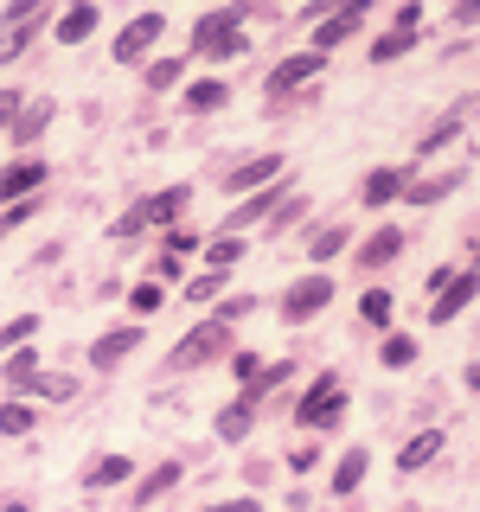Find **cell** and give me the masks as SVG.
Here are the masks:
<instances>
[{
    "instance_id": "836d02e7",
    "label": "cell",
    "mask_w": 480,
    "mask_h": 512,
    "mask_svg": "<svg viewBox=\"0 0 480 512\" xmlns=\"http://www.w3.org/2000/svg\"><path fill=\"white\" fill-rule=\"evenodd\" d=\"M346 250V224H327V231H314V256H333Z\"/></svg>"
},
{
    "instance_id": "f1b7e54d",
    "label": "cell",
    "mask_w": 480,
    "mask_h": 512,
    "mask_svg": "<svg viewBox=\"0 0 480 512\" xmlns=\"http://www.w3.org/2000/svg\"><path fill=\"white\" fill-rule=\"evenodd\" d=\"M32 378H39V352H26V346H20V352L7 359V384H20V391H26Z\"/></svg>"
},
{
    "instance_id": "4316f807",
    "label": "cell",
    "mask_w": 480,
    "mask_h": 512,
    "mask_svg": "<svg viewBox=\"0 0 480 512\" xmlns=\"http://www.w3.org/2000/svg\"><path fill=\"white\" fill-rule=\"evenodd\" d=\"M269 205H276V192H256V199H244L231 212V231H244V224H256V218H269Z\"/></svg>"
},
{
    "instance_id": "2e32d148",
    "label": "cell",
    "mask_w": 480,
    "mask_h": 512,
    "mask_svg": "<svg viewBox=\"0 0 480 512\" xmlns=\"http://www.w3.org/2000/svg\"><path fill=\"white\" fill-rule=\"evenodd\" d=\"M455 186H461V173H436V180H416V186H404V199H410V205H436V199H448Z\"/></svg>"
},
{
    "instance_id": "7402d4cb",
    "label": "cell",
    "mask_w": 480,
    "mask_h": 512,
    "mask_svg": "<svg viewBox=\"0 0 480 512\" xmlns=\"http://www.w3.org/2000/svg\"><path fill=\"white\" fill-rule=\"evenodd\" d=\"M26 391H39V397H52V404H71L77 397V378H64V372H39L26 384Z\"/></svg>"
},
{
    "instance_id": "d4e9b609",
    "label": "cell",
    "mask_w": 480,
    "mask_h": 512,
    "mask_svg": "<svg viewBox=\"0 0 480 512\" xmlns=\"http://www.w3.org/2000/svg\"><path fill=\"white\" fill-rule=\"evenodd\" d=\"M224 103H231V90H224V84H192V90H186V109H192V116H205V109H224Z\"/></svg>"
},
{
    "instance_id": "e575fe53",
    "label": "cell",
    "mask_w": 480,
    "mask_h": 512,
    "mask_svg": "<svg viewBox=\"0 0 480 512\" xmlns=\"http://www.w3.org/2000/svg\"><path fill=\"white\" fill-rule=\"evenodd\" d=\"M0 429H7V436H26V429H32V410L26 404H7V410H0Z\"/></svg>"
},
{
    "instance_id": "7a4b0ae2",
    "label": "cell",
    "mask_w": 480,
    "mask_h": 512,
    "mask_svg": "<svg viewBox=\"0 0 480 512\" xmlns=\"http://www.w3.org/2000/svg\"><path fill=\"white\" fill-rule=\"evenodd\" d=\"M224 352H231V327H224V320H205V327H192L186 340L167 352V365L192 372V365H212V359H224Z\"/></svg>"
},
{
    "instance_id": "4fadbf2b",
    "label": "cell",
    "mask_w": 480,
    "mask_h": 512,
    "mask_svg": "<svg viewBox=\"0 0 480 512\" xmlns=\"http://www.w3.org/2000/svg\"><path fill=\"white\" fill-rule=\"evenodd\" d=\"M397 250H404V231H397V224H378V231L359 244V263H365V269H384Z\"/></svg>"
},
{
    "instance_id": "484cf974",
    "label": "cell",
    "mask_w": 480,
    "mask_h": 512,
    "mask_svg": "<svg viewBox=\"0 0 480 512\" xmlns=\"http://www.w3.org/2000/svg\"><path fill=\"white\" fill-rule=\"evenodd\" d=\"M359 314L372 320V327H391V295H384V288H365V295H359Z\"/></svg>"
},
{
    "instance_id": "52a82bcc",
    "label": "cell",
    "mask_w": 480,
    "mask_h": 512,
    "mask_svg": "<svg viewBox=\"0 0 480 512\" xmlns=\"http://www.w3.org/2000/svg\"><path fill=\"white\" fill-rule=\"evenodd\" d=\"M160 32H167V20H160V13H135V20L116 32V64H141Z\"/></svg>"
},
{
    "instance_id": "277c9868",
    "label": "cell",
    "mask_w": 480,
    "mask_h": 512,
    "mask_svg": "<svg viewBox=\"0 0 480 512\" xmlns=\"http://www.w3.org/2000/svg\"><path fill=\"white\" fill-rule=\"evenodd\" d=\"M333 301V276L327 269H314V276H301V282H288V295H282V320L288 327H301V320H314L320 308Z\"/></svg>"
},
{
    "instance_id": "bcb514c9",
    "label": "cell",
    "mask_w": 480,
    "mask_h": 512,
    "mask_svg": "<svg viewBox=\"0 0 480 512\" xmlns=\"http://www.w3.org/2000/svg\"><path fill=\"white\" fill-rule=\"evenodd\" d=\"M468 391H480V365H468Z\"/></svg>"
},
{
    "instance_id": "7bdbcfd3",
    "label": "cell",
    "mask_w": 480,
    "mask_h": 512,
    "mask_svg": "<svg viewBox=\"0 0 480 512\" xmlns=\"http://www.w3.org/2000/svg\"><path fill=\"white\" fill-rule=\"evenodd\" d=\"M32 212H39V205H32V199H26V205H7V218H0V224H7V231H13V224H26Z\"/></svg>"
},
{
    "instance_id": "7dc6e473",
    "label": "cell",
    "mask_w": 480,
    "mask_h": 512,
    "mask_svg": "<svg viewBox=\"0 0 480 512\" xmlns=\"http://www.w3.org/2000/svg\"><path fill=\"white\" fill-rule=\"evenodd\" d=\"M0 512H26V506H0Z\"/></svg>"
},
{
    "instance_id": "44dd1931",
    "label": "cell",
    "mask_w": 480,
    "mask_h": 512,
    "mask_svg": "<svg viewBox=\"0 0 480 512\" xmlns=\"http://www.w3.org/2000/svg\"><path fill=\"white\" fill-rule=\"evenodd\" d=\"M397 192H404V173H391V167H378L372 180H365V205H391Z\"/></svg>"
},
{
    "instance_id": "cb8c5ba5",
    "label": "cell",
    "mask_w": 480,
    "mask_h": 512,
    "mask_svg": "<svg viewBox=\"0 0 480 512\" xmlns=\"http://www.w3.org/2000/svg\"><path fill=\"white\" fill-rule=\"evenodd\" d=\"M167 487H180V461H167V468H154L148 480H141V493H135V500H141V506H154V500H160Z\"/></svg>"
},
{
    "instance_id": "ba28073f",
    "label": "cell",
    "mask_w": 480,
    "mask_h": 512,
    "mask_svg": "<svg viewBox=\"0 0 480 512\" xmlns=\"http://www.w3.org/2000/svg\"><path fill=\"white\" fill-rule=\"evenodd\" d=\"M320 71H327V58H320V52H295V58H282L276 64V71H269V96H288V90H301V84H308V77H320Z\"/></svg>"
},
{
    "instance_id": "d590c367",
    "label": "cell",
    "mask_w": 480,
    "mask_h": 512,
    "mask_svg": "<svg viewBox=\"0 0 480 512\" xmlns=\"http://www.w3.org/2000/svg\"><path fill=\"white\" fill-rule=\"evenodd\" d=\"M237 256H244V244H237V237H212V269H231Z\"/></svg>"
},
{
    "instance_id": "f6af8a7d",
    "label": "cell",
    "mask_w": 480,
    "mask_h": 512,
    "mask_svg": "<svg viewBox=\"0 0 480 512\" xmlns=\"http://www.w3.org/2000/svg\"><path fill=\"white\" fill-rule=\"evenodd\" d=\"M455 20H461V26H474V20H480V0H468V7H455Z\"/></svg>"
},
{
    "instance_id": "9a60e30c",
    "label": "cell",
    "mask_w": 480,
    "mask_h": 512,
    "mask_svg": "<svg viewBox=\"0 0 480 512\" xmlns=\"http://www.w3.org/2000/svg\"><path fill=\"white\" fill-rule=\"evenodd\" d=\"M436 455H442V436H436V429H423V436H410V442H404V455H397V468H404V474H416L423 461H436Z\"/></svg>"
},
{
    "instance_id": "603a6c76",
    "label": "cell",
    "mask_w": 480,
    "mask_h": 512,
    "mask_svg": "<svg viewBox=\"0 0 480 512\" xmlns=\"http://www.w3.org/2000/svg\"><path fill=\"white\" fill-rule=\"evenodd\" d=\"M90 32H96V7H71V13H64V20H58V39H64V45L90 39Z\"/></svg>"
},
{
    "instance_id": "ffe728a7",
    "label": "cell",
    "mask_w": 480,
    "mask_h": 512,
    "mask_svg": "<svg viewBox=\"0 0 480 512\" xmlns=\"http://www.w3.org/2000/svg\"><path fill=\"white\" fill-rule=\"evenodd\" d=\"M250 410H256V404H244V397H237V404L218 416V436H224V442H244V436H250V423H256Z\"/></svg>"
},
{
    "instance_id": "d6986e66",
    "label": "cell",
    "mask_w": 480,
    "mask_h": 512,
    "mask_svg": "<svg viewBox=\"0 0 480 512\" xmlns=\"http://www.w3.org/2000/svg\"><path fill=\"white\" fill-rule=\"evenodd\" d=\"M365 461H372L365 448H346L340 468H333V493H352V487H359V480H365Z\"/></svg>"
},
{
    "instance_id": "8992f818",
    "label": "cell",
    "mask_w": 480,
    "mask_h": 512,
    "mask_svg": "<svg viewBox=\"0 0 480 512\" xmlns=\"http://www.w3.org/2000/svg\"><path fill=\"white\" fill-rule=\"evenodd\" d=\"M39 20H45V7L39 0H26V7H13L7 20H0V64H13L32 45V32H39Z\"/></svg>"
},
{
    "instance_id": "f35d334b",
    "label": "cell",
    "mask_w": 480,
    "mask_h": 512,
    "mask_svg": "<svg viewBox=\"0 0 480 512\" xmlns=\"http://www.w3.org/2000/svg\"><path fill=\"white\" fill-rule=\"evenodd\" d=\"M128 301H135L141 314H154V308H160V282H141V288H135V295H128Z\"/></svg>"
},
{
    "instance_id": "4dcf8cb0",
    "label": "cell",
    "mask_w": 480,
    "mask_h": 512,
    "mask_svg": "<svg viewBox=\"0 0 480 512\" xmlns=\"http://www.w3.org/2000/svg\"><path fill=\"white\" fill-rule=\"evenodd\" d=\"M32 327H39V320H32V314H20V320H13V327H0V352H20V346L32 340Z\"/></svg>"
},
{
    "instance_id": "7c38bea8",
    "label": "cell",
    "mask_w": 480,
    "mask_h": 512,
    "mask_svg": "<svg viewBox=\"0 0 480 512\" xmlns=\"http://www.w3.org/2000/svg\"><path fill=\"white\" fill-rule=\"evenodd\" d=\"M135 346H141V333H135V327H122V333H103V340L90 346V365H96V372H116V365H122Z\"/></svg>"
},
{
    "instance_id": "d6a6232c",
    "label": "cell",
    "mask_w": 480,
    "mask_h": 512,
    "mask_svg": "<svg viewBox=\"0 0 480 512\" xmlns=\"http://www.w3.org/2000/svg\"><path fill=\"white\" fill-rule=\"evenodd\" d=\"M218 288H224V269H212V276H192L186 282V301H212Z\"/></svg>"
},
{
    "instance_id": "ab89813d",
    "label": "cell",
    "mask_w": 480,
    "mask_h": 512,
    "mask_svg": "<svg viewBox=\"0 0 480 512\" xmlns=\"http://www.w3.org/2000/svg\"><path fill=\"white\" fill-rule=\"evenodd\" d=\"M20 103H26L20 90H0V128H13V116H20Z\"/></svg>"
},
{
    "instance_id": "5bb4252c",
    "label": "cell",
    "mask_w": 480,
    "mask_h": 512,
    "mask_svg": "<svg viewBox=\"0 0 480 512\" xmlns=\"http://www.w3.org/2000/svg\"><path fill=\"white\" fill-rule=\"evenodd\" d=\"M276 173H282V160H276V154H263V160H244V167H231V173H224V186H231V192H250V186L276 180Z\"/></svg>"
},
{
    "instance_id": "9c48e42d",
    "label": "cell",
    "mask_w": 480,
    "mask_h": 512,
    "mask_svg": "<svg viewBox=\"0 0 480 512\" xmlns=\"http://www.w3.org/2000/svg\"><path fill=\"white\" fill-rule=\"evenodd\" d=\"M474 295H480V269H455V282H448L442 295H436V308H429V320H436V327H448V320H455L461 308H468Z\"/></svg>"
},
{
    "instance_id": "c3c4849f",
    "label": "cell",
    "mask_w": 480,
    "mask_h": 512,
    "mask_svg": "<svg viewBox=\"0 0 480 512\" xmlns=\"http://www.w3.org/2000/svg\"><path fill=\"white\" fill-rule=\"evenodd\" d=\"M474 103H480V96H474Z\"/></svg>"
},
{
    "instance_id": "ee69618b",
    "label": "cell",
    "mask_w": 480,
    "mask_h": 512,
    "mask_svg": "<svg viewBox=\"0 0 480 512\" xmlns=\"http://www.w3.org/2000/svg\"><path fill=\"white\" fill-rule=\"evenodd\" d=\"M212 512H263L256 500H224V506H212Z\"/></svg>"
},
{
    "instance_id": "ac0fdd59",
    "label": "cell",
    "mask_w": 480,
    "mask_h": 512,
    "mask_svg": "<svg viewBox=\"0 0 480 512\" xmlns=\"http://www.w3.org/2000/svg\"><path fill=\"white\" fill-rule=\"evenodd\" d=\"M128 474H135V461H128V455H103V461L84 474V487H116V480H128Z\"/></svg>"
},
{
    "instance_id": "8fae6325",
    "label": "cell",
    "mask_w": 480,
    "mask_h": 512,
    "mask_svg": "<svg viewBox=\"0 0 480 512\" xmlns=\"http://www.w3.org/2000/svg\"><path fill=\"white\" fill-rule=\"evenodd\" d=\"M32 186H45V160H13V167H0V205L26 199Z\"/></svg>"
},
{
    "instance_id": "8d00e7d4",
    "label": "cell",
    "mask_w": 480,
    "mask_h": 512,
    "mask_svg": "<svg viewBox=\"0 0 480 512\" xmlns=\"http://www.w3.org/2000/svg\"><path fill=\"white\" fill-rule=\"evenodd\" d=\"M455 135H461V116H448V122L436 128V135H423V154H436L442 141H455Z\"/></svg>"
},
{
    "instance_id": "6da1fadb",
    "label": "cell",
    "mask_w": 480,
    "mask_h": 512,
    "mask_svg": "<svg viewBox=\"0 0 480 512\" xmlns=\"http://www.w3.org/2000/svg\"><path fill=\"white\" fill-rule=\"evenodd\" d=\"M244 13L250 7H224V13H205V20L199 26H192V52H199V58H237V52H244Z\"/></svg>"
},
{
    "instance_id": "74e56055",
    "label": "cell",
    "mask_w": 480,
    "mask_h": 512,
    "mask_svg": "<svg viewBox=\"0 0 480 512\" xmlns=\"http://www.w3.org/2000/svg\"><path fill=\"white\" fill-rule=\"evenodd\" d=\"M250 308H256V301H250V295H231V301H224V308H218V320H224V327H231V320H244Z\"/></svg>"
},
{
    "instance_id": "30bf717a",
    "label": "cell",
    "mask_w": 480,
    "mask_h": 512,
    "mask_svg": "<svg viewBox=\"0 0 480 512\" xmlns=\"http://www.w3.org/2000/svg\"><path fill=\"white\" fill-rule=\"evenodd\" d=\"M365 13H372V7H365V0H352V7H340V13H333V20H320V32H314V52L327 58L340 39H352V32L365 26Z\"/></svg>"
},
{
    "instance_id": "5b68a950",
    "label": "cell",
    "mask_w": 480,
    "mask_h": 512,
    "mask_svg": "<svg viewBox=\"0 0 480 512\" xmlns=\"http://www.w3.org/2000/svg\"><path fill=\"white\" fill-rule=\"evenodd\" d=\"M340 410H346V391H340V378L327 372V378H320L308 397H301L295 423H301V429H333V423H340Z\"/></svg>"
},
{
    "instance_id": "1f68e13d",
    "label": "cell",
    "mask_w": 480,
    "mask_h": 512,
    "mask_svg": "<svg viewBox=\"0 0 480 512\" xmlns=\"http://www.w3.org/2000/svg\"><path fill=\"white\" fill-rule=\"evenodd\" d=\"M148 84L154 90H173V84H180V58H154L148 64Z\"/></svg>"
},
{
    "instance_id": "83f0119b",
    "label": "cell",
    "mask_w": 480,
    "mask_h": 512,
    "mask_svg": "<svg viewBox=\"0 0 480 512\" xmlns=\"http://www.w3.org/2000/svg\"><path fill=\"white\" fill-rule=\"evenodd\" d=\"M410 39H416V32H397V26H391V32H384V39L372 45V64H391V58H404V52H410Z\"/></svg>"
},
{
    "instance_id": "f546056e",
    "label": "cell",
    "mask_w": 480,
    "mask_h": 512,
    "mask_svg": "<svg viewBox=\"0 0 480 512\" xmlns=\"http://www.w3.org/2000/svg\"><path fill=\"white\" fill-rule=\"evenodd\" d=\"M410 359H416V340H410V333H391V340H384V365H391V372H404Z\"/></svg>"
},
{
    "instance_id": "e0dca14e",
    "label": "cell",
    "mask_w": 480,
    "mask_h": 512,
    "mask_svg": "<svg viewBox=\"0 0 480 512\" xmlns=\"http://www.w3.org/2000/svg\"><path fill=\"white\" fill-rule=\"evenodd\" d=\"M45 122H52V103H26V109H20V116H13V148H26V141H32V135H39V128H45Z\"/></svg>"
},
{
    "instance_id": "60d3db41",
    "label": "cell",
    "mask_w": 480,
    "mask_h": 512,
    "mask_svg": "<svg viewBox=\"0 0 480 512\" xmlns=\"http://www.w3.org/2000/svg\"><path fill=\"white\" fill-rule=\"evenodd\" d=\"M231 365H237V378H250V384H256V378H263V365H256V352H237V359H231Z\"/></svg>"
},
{
    "instance_id": "b9f144b4",
    "label": "cell",
    "mask_w": 480,
    "mask_h": 512,
    "mask_svg": "<svg viewBox=\"0 0 480 512\" xmlns=\"http://www.w3.org/2000/svg\"><path fill=\"white\" fill-rule=\"evenodd\" d=\"M416 26H423V7H416V0H410V7H397V32H416Z\"/></svg>"
},
{
    "instance_id": "3957f363",
    "label": "cell",
    "mask_w": 480,
    "mask_h": 512,
    "mask_svg": "<svg viewBox=\"0 0 480 512\" xmlns=\"http://www.w3.org/2000/svg\"><path fill=\"white\" fill-rule=\"evenodd\" d=\"M186 199H192V186H167V192H154V199H141L135 212H122V218H116V237H135V231H148V224L180 218V212H186Z\"/></svg>"
}]
</instances>
